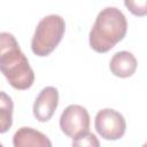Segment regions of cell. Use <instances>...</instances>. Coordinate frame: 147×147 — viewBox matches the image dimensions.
<instances>
[{"mask_svg":"<svg viewBox=\"0 0 147 147\" xmlns=\"http://www.w3.org/2000/svg\"><path fill=\"white\" fill-rule=\"evenodd\" d=\"M0 71L15 90H28L34 82V72L25 54L9 32H0Z\"/></svg>","mask_w":147,"mask_h":147,"instance_id":"1","label":"cell"},{"mask_svg":"<svg viewBox=\"0 0 147 147\" xmlns=\"http://www.w3.org/2000/svg\"><path fill=\"white\" fill-rule=\"evenodd\" d=\"M127 22L124 14L116 7L102 9L90 31V46L96 53H106L126 34Z\"/></svg>","mask_w":147,"mask_h":147,"instance_id":"2","label":"cell"},{"mask_svg":"<svg viewBox=\"0 0 147 147\" xmlns=\"http://www.w3.org/2000/svg\"><path fill=\"white\" fill-rule=\"evenodd\" d=\"M65 31L64 20L60 15H48L38 23L31 41V49L37 56L49 55L60 44Z\"/></svg>","mask_w":147,"mask_h":147,"instance_id":"3","label":"cell"},{"mask_svg":"<svg viewBox=\"0 0 147 147\" xmlns=\"http://www.w3.org/2000/svg\"><path fill=\"white\" fill-rule=\"evenodd\" d=\"M94 126L101 138L106 140H118L124 136L126 130V123L123 115L109 108L98 111Z\"/></svg>","mask_w":147,"mask_h":147,"instance_id":"4","label":"cell"},{"mask_svg":"<svg viewBox=\"0 0 147 147\" xmlns=\"http://www.w3.org/2000/svg\"><path fill=\"white\" fill-rule=\"evenodd\" d=\"M60 127L62 132L75 139L90 129V115L87 110L79 105L68 106L61 114Z\"/></svg>","mask_w":147,"mask_h":147,"instance_id":"5","label":"cell"},{"mask_svg":"<svg viewBox=\"0 0 147 147\" xmlns=\"http://www.w3.org/2000/svg\"><path fill=\"white\" fill-rule=\"evenodd\" d=\"M59 105V91L53 86L42 88L33 103V115L39 122H47Z\"/></svg>","mask_w":147,"mask_h":147,"instance_id":"6","label":"cell"},{"mask_svg":"<svg viewBox=\"0 0 147 147\" xmlns=\"http://www.w3.org/2000/svg\"><path fill=\"white\" fill-rule=\"evenodd\" d=\"M15 147H51V140L40 131L23 126L18 129L13 137Z\"/></svg>","mask_w":147,"mask_h":147,"instance_id":"7","label":"cell"},{"mask_svg":"<svg viewBox=\"0 0 147 147\" xmlns=\"http://www.w3.org/2000/svg\"><path fill=\"white\" fill-rule=\"evenodd\" d=\"M137 64V59L132 53L122 51L113 55L109 63V69L114 76L119 78H127L136 72Z\"/></svg>","mask_w":147,"mask_h":147,"instance_id":"8","label":"cell"},{"mask_svg":"<svg viewBox=\"0 0 147 147\" xmlns=\"http://www.w3.org/2000/svg\"><path fill=\"white\" fill-rule=\"evenodd\" d=\"M14 103L11 98L0 91V133H6L13 124Z\"/></svg>","mask_w":147,"mask_h":147,"instance_id":"9","label":"cell"},{"mask_svg":"<svg viewBox=\"0 0 147 147\" xmlns=\"http://www.w3.org/2000/svg\"><path fill=\"white\" fill-rule=\"evenodd\" d=\"M124 5L136 16L147 15V0H124Z\"/></svg>","mask_w":147,"mask_h":147,"instance_id":"10","label":"cell"},{"mask_svg":"<svg viewBox=\"0 0 147 147\" xmlns=\"http://www.w3.org/2000/svg\"><path fill=\"white\" fill-rule=\"evenodd\" d=\"M100 144L96 139V137L91 132H85L77 138L72 139V146H79V147H98Z\"/></svg>","mask_w":147,"mask_h":147,"instance_id":"11","label":"cell"}]
</instances>
